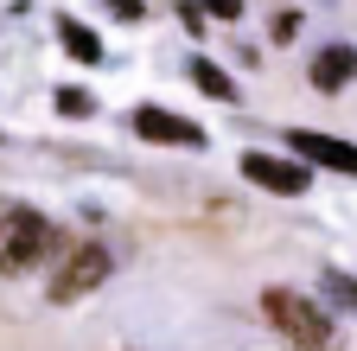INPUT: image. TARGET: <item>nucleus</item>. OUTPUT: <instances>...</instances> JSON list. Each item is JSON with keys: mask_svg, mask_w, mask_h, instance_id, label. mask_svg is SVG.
<instances>
[{"mask_svg": "<svg viewBox=\"0 0 357 351\" xmlns=\"http://www.w3.org/2000/svg\"><path fill=\"white\" fill-rule=\"evenodd\" d=\"M52 249H58V230H52L45 211L0 204V275H32Z\"/></svg>", "mask_w": 357, "mask_h": 351, "instance_id": "nucleus-1", "label": "nucleus"}, {"mask_svg": "<svg viewBox=\"0 0 357 351\" xmlns=\"http://www.w3.org/2000/svg\"><path fill=\"white\" fill-rule=\"evenodd\" d=\"M261 313L294 338V351H338V326H332V313H326L319 300H306L294 287H268L261 294Z\"/></svg>", "mask_w": 357, "mask_h": 351, "instance_id": "nucleus-2", "label": "nucleus"}, {"mask_svg": "<svg viewBox=\"0 0 357 351\" xmlns=\"http://www.w3.org/2000/svg\"><path fill=\"white\" fill-rule=\"evenodd\" d=\"M109 269H115V255H109L102 243H70L64 262L52 269V300H58V306L83 300L89 287H102V281H109Z\"/></svg>", "mask_w": 357, "mask_h": 351, "instance_id": "nucleus-3", "label": "nucleus"}, {"mask_svg": "<svg viewBox=\"0 0 357 351\" xmlns=\"http://www.w3.org/2000/svg\"><path fill=\"white\" fill-rule=\"evenodd\" d=\"M236 166H243V179H249V186L275 192V198H306V192H312V166H300V160H281V154H255V147H249Z\"/></svg>", "mask_w": 357, "mask_h": 351, "instance_id": "nucleus-4", "label": "nucleus"}, {"mask_svg": "<svg viewBox=\"0 0 357 351\" xmlns=\"http://www.w3.org/2000/svg\"><path fill=\"white\" fill-rule=\"evenodd\" d=\"M287 147H294V160H300V166H332V172H344V179H357V147H351V141H338V135H319V128H294Z\"/></svg>", "mask_w": 357, "mask_h": 351, "instance_id": "nucleus-5", "label": "nucleus"}, {"mask_svg": "<svg viewBox=\"0 0 357 351\" xmlns=\"http://www.w3.org/2000/svg\"><path fill=\"white\" fill-rule=\"evenodd\" d=\"M134 135L141 141H160V147H211V135L198 121H185V115H172V109H134Z\"/></svg>", "mask_w": 357, "mask_h": 351, "instance_id": "nucleus-6", "label": "nucleus"}, {"mask_svg": "<svg viewBox=\"0 0 357 351\" xmlns=\"http://www.w3.org/2000/svg\"><path fill=\"white\" fill-rule=\"evenodd\" d=\"M351 83H357V45L338 38V45H326L319 58H312V90H319V96H338V90H351Z\"/></svg>", "mask_w": 357, "mask_h": 351, "instance_id": "nucleus-7", "label": "nucleus"}, {"mask_svg": "<svg viewBox=\"0 0 357 351\" xmlns=\"http://www.w3.org/2000/svg\"><path fill=\"white\" fill-rule=\"evenodd\" d=\"M52 26H58V45H64V52H70L77 64H102V38H96V32H89L83 20H70V13H58Z\"/></svg>", "mask_w": 357, "mask_h": 351, "instance_id": "nucleus-8", "label": "nucleus"}, {"mask_svg": "<svg viewBox=\"0 0 357 351\" xmlns=\"http://www.w3.org/2000/svg\"><path fill=\"white\" fill-rule=\"evenodd\" d=\"M192 83H198V90H204L211 103H243V90H236V77L223 70V64H211L204 52L192 58Z\"/></svg>", "mask_w": 357, "mask_h": 351, "instance_id": "nucleus-9", "label": "nucleus"}, {"mask_svg": "<svg viewBox=\"0 0 357 351\" xmlns=\"http://www.w3.org/2000/svg\"><path fill=\"white\" fill-rule=\"evenodd\" d=\"M319 294L338 306V313H351V320H357V275H344V269H326V275H319Z\"/></svg>", "mask_w": 357, "mask_h": 351, "instance_id": "nucleus-10", "label": "nucleus"}, {"mask_svg": "<svg viewBox=\"0 0 357 351\" xmlns=\"http://www.w3.org/2000/svg\"><path fill=\"white\" fill-rule=\"evenodd\" d=\"M58 115H70V121H89V115H96V96H89L83 83H58Z\"/></svg>", "mask_w": 357, "mask_h": 351, "instance_id": "nucleus-11", "label": "nucleus"}, {"mask_svg": "<svg viewBox=\"0 0 357 351\" xmlns=\"http://www.w3.org/2000/svg\"><path fill=\"white\" fill-rule=\"evenodd\" d=\"M204 20H211V13H204V0H185V7H178V26H185L192 38H204Z\"/></svg>", "mask_w": 357, "mask_h": 351, "instance_id": "nucleus-12", "label": "nucleus"}, {"mask_svg": "<svg viewBox=\"0 0 357 351\" xmlns=\"http://www.w3.org/2000/svg\"><path fill=\"white\" fill-rule=\"evenodd\" d=\"M211 20H243V0H204Z\"/></svg>", "mask_w": 357, "mask_h": 351, "instance_id": "nucleus-13", "label": "nucleus"}, {"mask_svg": "<svg viewBox=\"0 0 357 351\" xmlns=\"http://www.w3.org/2000/svg\"><path fill=\"white\" fill-rule=\"evenodd\" d=\"M109 13H115V20H141L147 0H109Z\"/></svg>", "mask_w": 357, "mask_h": 351, "instance_id": "nucleus-14", "label": "nucleus"}, {"mask_svg": "<svg viewBox=\"0 0 357 351\" xmlns=\"http://www.w3.org/2000/svg\"><path fill=\"white\" fill-rule=\"evenodd\" d=\"M300 32V13H275V38H294Z\"/></svg>", "mask_w": 357, "mask_h": 351, "instance_id": "nucleus-15", "label": "nucleus"}]
</instances>
